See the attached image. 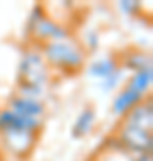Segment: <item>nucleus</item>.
<instances>
[{
  "label": "nucleus",
  "instance_id": "nucleus-1",
  "mask_svg": "<svg viewBox=\"0 0 153 161\" xmlns=\"http://www.w3.org/2000/svg\"><path fill=\"white\" fill-rule=\"evenodd\" d=\"M39 50L52 72L55 70L61 74L73 75L82 72L87 64V52L82 47L80 40H75L73 36L66 40L45 43L39 47Z\"/></svg>",
  "mask_w": 153,
  "mask_h": 161
},
{
  "label": "nucleus",
  "instance_id": "nucleus-2",
  "mask_svg": "<svg viewBox=\"0 0 153 161\" xmlns=\"http://www.w3.org/2000/svg\"><path fill=\"white\" fill-rule=\"evenodd\" d=\"M27 32L30 36L32 43L38 47L45 45V43H52V41L66 40V38L71 36V31H69L68 25L48 16L45 6H41V4H36L30 11Z\"/></svg>",
  "mask_w": 153,
  "mask_h": 161
},
{
  "label": "nucleus",
  "instance_id": "nucleus-3",
  "mask_svg": "<svg viewBox=\"0 0 153 161\" xmlns=\"http://www.w3.org/2000/svg\"><path fill=\"white\" fill-rule=\"evenodd\" d=\"M52 80V70L46 64L38 45L27 47L18 63V84L48 88Z\"/></svg>",
  "mask_w": 153,
  "mask_h": 161
},
{
  "label": "nucleus",
  "instance_id": "nucleus-4",
  "mask_svg": "<svg viewBox=\"0 0 153 161\" xmlns=\"http://www.w3.org/2000/svg\"><path fill=\"white\" fill-rule=\"evenodd\" d=\"M112 136L130 154H148L153 149L151 131H142V129H137V127L126 125L123 122H119V125L116 127V132Z\"/></svg>",
  "mask_w": 153,
  "mask_h": 161
},
{
  "label": "nucleus",
  "instance_id": "nucleus-5",
  "mask_svg": "<svg viewBox=\"0 0 153 161\" xmlns=\"http://www.w3.org/2000/svg\"><path fill=\"white\" fill-rule=\"evenodd\" d=\"M39 134L25 129H7L0 132V145L14 158L25 159L32 154Z\"/></svg>",
  "mask_w": 153,
  "mask_h": 161
},
{
  "label": "nucleus",
  "instance_id": "nucleus-6",
  "mask_svg": "<svg viewBox=\"0 0 153 161\" xmlns=\"http://www.w3.org/2000/svg\"><path fill=\"white\" fill-rule=\"evenodd\" d=\"M13 113L23 116V118H32V120H45L46 115V104L43 100H34V98H27V97H20L13 93L7 106Z\"/></svg>",
  "mask_w": 153,
  "mask_h": 161
},
{
  "label": "nucleus",
  "instance_id": "nucleus-7",
  "mask_svg": "<svg viewBox=\"0 0 153 161\" xmlns=\"http://www.w3.org/2000/svg\"><path fill=\"white\" fill-rule=\"evenodd\" d=\"M123 124L142 131H153V104H151V95H148L146 98H142L135 108H132L123 118Z\"/></svg>",
  "mask_w": 153,
  "mask_h": 161
},
{
  "label": "nucleus",
  "instance_id": "nucleus-8",
  "mask_svg": "<svg viewBox=\"0 0 153 161\" xmlns=\"http://www.w3.org/2000/svg\"><path fill=\"white\" fill-rule=\"evenodd\" d=\"M119 66L125 72H139V70L151 68V56L142 48H126L118 58Z\"/></svg>",
  "mask_w": 153,
  "mask_h": 161
},
{
  "label": "nucleus",
  "instance_id": "nucleus-9",
  "mask_svg": "<svg viewBox=\"0 0 153 161\" xmlns=\"http://www.w3.org/2000/svg\"><path fill=\"white\" fill-rule=\"evenodd\" d=\"M146 97L141 95L139 92H135V90H132L130 86L123 84L121 90L116 93V97H114V100H112V113L116 116H119V118H123L132 108H135L137 104L141 102L142 98H146Z\"/></svg>",
  "mask_w": 153,
  "mask_h": 161
},
{
  "label": "nucleus",
  "instance_id": "nucleus-10",
  "mask_svg": "<svg viewBox=\"0 0 153 161\" xmlns=\"http://www.w3.org/2000/svg\"><path fill=\"white\" fill-rule=\"evenodd\" d=\"M94 125H96V111L93 106H84L71 125V138L82 140L85 136H89Z\"/></svg>",
  "mask_w": 153,
  "mask_h": 161
},
{
  "label": "nucleus",
  "instance_id": "nucleus-11",
  "mask_svg": "<svg viewBox=\"0 0 153 161\" xmlns=\"http://www.w3.org/2000/svg\"><path fill=\"white\" fill-rule=\"evenodd\" d=\"M134 154L126 152L121 145L116 142L114 136H109L105 140V143L102 145V149L96 152V156L93 158V161H132Z\"/></svg>",
  "mask_w": 153,
  "mask_h": 161
},
{
  "label": "nucleus",
  "instance_id": "nucleus-12",
  "mask_svg": "<svg viewBox=\"0 0 153 161\" xmlns=\"http://www.w3.org/2000/svg\"><path fill=\"white\" fill-rule=\"evenodd\" d=\"M119 68H121V66H119V63H118V58H114V56H105V58L91 61L89 66H87V75H89L91 79H96L98 82H102V80H105L107 77H110L114 72H118Z\"/></svg>",
  "mask_w": 153,
  "mask_h": 161
},
{
  "label": "nucleus",
  "instance_id": "nucleus-13",
  "mask_svg": "<svg viewBox=\"0 0 153 161\" xmlns=\"http://www.w3.org/2000/svg\"><path fill=\"white\" fill-rule=\"evenodd\" d=\"M126 86H130L132 90L139 92L141 95H151V84H153V66L146 70H139V72H134V74L125 80Z\"/></svg>",
  "mask_w": 153,
  "mask_h": 161
},
{
  "label": "nucleus",
  "instance_id": "nucleus-14",
  "mask_svg": "<svg viewBox=\"0 0 153 161\" xmlns=\"http://www.w3.org/2000/svg\"><path fill=\"white\" fill-rule=\"evenodd\" d=\"M46 92L48 88L43 86H32V84H18L14 95H20V97H27V98H34V100H43L45 102Z\"/></svg>",
  "mask_w": 153,
  "mask_h": 161
},
{
  "label": "nucleus",
  "instance_id": "nucleus-15",
  "mask_svg": "<svg viewBox=\"0 0 153 161\" xmlns=\"http://www.w3.org/2000/svg\"><path fill=\"white\" fill-rule=\"evenodd\" d=\"M123 84H125V70L119 68L118 72H114L110 77H107L105 80L100 82V90H102L103 93H110V92H114V90L121 88Z\"/></svg>",
  "mask_w": 153,
  "mask_h": 161
},
{
  "label": "nucleus",
  "instance_id": "nucleus-16",
  "mask_svg": "<svg viewBox=\"0 0 153 161\" xmlns=\"http://www.w3.org/2000/svg\"><path fill=\"white\" fill-rule=\"evenodd\" d=\"M80 43H82V47L85 48L87 54H89V52H94L98 48V45H100V32L94 31V29L87 31L85 36H84V40L80 41Z\"/></svg>",
  "mask_w": 153,
  "mask_h": 161
},
{
  "label": "nucleus",
  "instance_id": "nucleus-17",
  "mask_svg": "<svg viewBox=\"0 0 153 161\" xmlns=\"http://www.w3.org/2000/svg\"><path fill=\"white\" fill-rule=\"evenodd\" d=\"M118 7L126 16H137L142 9L141 2H135V0H121V2H118Z\"/></svg>",
  "mask_w": 153,
  "mask_h": 161
},
{
  "label": "nucleus",
  "instance_id": "nucleus-18",
  "mask_svg": "<svg viewBox=\"0 0 153 161\" xmlns=\"http://www.w3.org/2000/svg\"><path fill=\"white\" fill-rule=\"evenodd\" d=\"M0 161H4V156H2V150H0Z\"/></svg>",
  "mask_w": 153,
  "mask_h": 161
}]
</instances>
